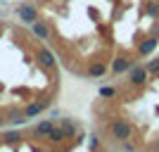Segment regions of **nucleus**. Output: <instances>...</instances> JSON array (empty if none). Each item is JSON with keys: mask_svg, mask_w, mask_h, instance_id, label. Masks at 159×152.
<instances>
[{"mask_svg": "<svg viewBox=\"0 0 159 152\" xmlns=\"http://www.w3.org/2000/svg\"><path fill=\"white\" fill-rule=\"evenodd\" d=\"M107 133H109V138L114 140V143H124V140L133 138V124L128 119H114L109 121V126H107Z\"/></svg>", "mask_w": 159, "mask_h": 152, "instance_id": "obj_1", "label": "nucleus"}, {"mask_svg": "<svg viewBox=\"0 0 159 152\" xmlns=\"http://www.w3.org/2000/svg\"><path fill=\"white\" fill-rule=\"evenodd\" d=\"M147 79H150V74H147L145 64H135V67L131 69V71L126 74L128 86H133V88H143V86L147 83Z\"/></svg>", "mask_w": 159, "mask_h": 152, "instance_id": "obj_2", "label": "nucleus"}, {"mask_svg": "<svg viewBox=\"0 0 159 152\" xmlns=\"http://www.w3.org/2000/svg\"><path fill=\"white\" fill-rule=\"evenodd\" d=\"M133 67H135V60H133V57L119 55V57H114V60L109 62V71H112L114 76H121V74H128Z\"/></svg>", "mask_w": 159, "mask_h": 152, "instance_id": "obj_3", "label": "nucleus"}, {"mask_svg": "<svg viewBox=\"0 0 159 152\" xmlns=\"http://www.w3.org/2000/svg\"><path fill=\"white\" fill-rule=\"evenodd\" d=\"M55 124H57V121L50 119V117H48V119H40L38 124L31 126V138L33 140H48V136H50V131L55 128Z\"/></svg>", "mask_w": 159, "mask_h": 152, "instance_id": "obj_4", "label": "nucleus"}, {"mask_svg": "<svg viewBox=\"0 0 159 152\" xmlns=\"http://www.w3.org/2000/svg\"><path fill=\"white\" fill-rule=\"evenodd\" d=\"M50 105H52L50 98H40V100H31V102H29L26 107H21V109H24V117H26V119H36V117L43 114Z\"/></svg>", "mask_w": 159, "mask_h": 152, "instance_id": "obj_5", "label": "nucleus"}, {"mask_svg": "<svg viewBox=\"0 0 159 152\" xmlns=\"http://www.w3.org/2000/svg\"><path fill=\"white\" fill-rule=\"evenodd\" d=\"M17 17L21 19V24H33L36 19H40L38 17V7L31 5V2H21V5H17Z\"/></svg>", "mask_w": 159, "mask_h": 152, "instance_id": "obj_6", "label": "nucleus"}, {"mask_svg": "<svg viewBox=\"0 0 159 152\" xmlns=\"http://www.w3.org/2000/svg\"><path fill=\"white\" fill-rule=\"evenodd\" d=\"M36 62H38L43 69H50V71H52L55 67H57V55H55L50 48H38V50H36Z\"/></svg>", "mask_w": 159, "mask_h": 152, "instance_id": "obj_7", "label": "nucleus"}, {"mask_svg": "<svg viewBox=\"0 0 159 152\" xmlns=\"http://www.w3.org/2000/svg\"><path fill=\"white\" fill-rule=\"evenodd\" d=\"M29 29H31V33L38 40H43V43H50V38H52V29H50V24L43 21V19H36L33 24H29Z\"/></svg>", "mask_w": 159, "mask_h": 152, "instance_id": "obj_8", "label": "nucleus"}, {"mask_svg": "<svg viewBox=\"0 0 159 152\" xmlns=\"http://www.w3.org/2000/svg\"><path fill=\"white\" fill-rule=\"evenodd\" d=\"M57 126H60L62 131H64L66 138H74V136H81V124L76 119H71V117H62L60 121H57Z\"/></svg>", "mask_w": 159, "mask_h": 152, "instance_id": "obj_9", "label": "nucleus"}, {"mask_svg": "<svg viewBox=\"0 0 159 152\" xmlns=\"http://www.w3.org/2000/svg\"><path fill=\"white\" fill-rule=\"evenodd\" d=\"M157 48H159V36H147L138 43V55L140 57H150Z\"/></svg>", "mask_w": 159, "mask_h": 152, "instance_id": "obj_10", "label": "nucleus"}, {"mask_svg": "<svg viewBox=\"0 0 159 152\" xmlns=\"http://www.w3.org/2000/svg\"><path fill=\"white\" fill-rule=\"evenodd\" d=\"M107 69H109V64H107V62L95 60V62H90V64H88L86 76H88V79H102V76L107 74Z\"/></svg>", "mask_w": 159, "mask_h": 152, "instance_id": "obj_11", "label": "nucleus"}, {"mask_svg": "<svg viewBox=\"0 0 159 152\" xmlns=\"http://www.w3.org/2000/svg\"><path fill=\"white\" fill-rule=\"evenodd\" d=\"M26 121H29V119L24 117V109H17V107L7 109V114H5V124H12V126H24Z\"/></svg>", "mask_w": 159, "mask_h": 152, "instance_id": "obj_12", "label": "nucleus"}, {"mask_svg": "<svg viewBox=\"0 0 159 152\" xmlns=\"http://www.w3.org/2000/svg\"><path fill=\"white\" fill-rule=\"evenodd\" d=\"M145 17L159 19V0H147L145 2Z\"/></svg>", "mask_w": 159, "mask_h": 152, "instance_id": "obj_13", "label": "nucleus"}, {"mask_svg": "<svg viewBox=\"0 0 159 152\" xmlns=\"http://www.w3.org/2000/svg\"><path fill=\"white\" fill-rule=\"evenodd\" d=\"M21 138H24V136H21L19 131H14V128H12V131H5V133H2V140H5L7 145H17Z\"/></svg>", "mask_w": 159, "mask_h": 152, "instance_id": "obj_14", "label": "nucleus"}, {"mask_svg": "<svg viewBox=\"0 0 159 152\" xmlns=\"http://www.w3.org/2000/svg\"><path fill=\"white\" fill-rule=\"evenodd\" d=\"M98 95L102 100H114V98H116V88H114V86H100Z\"/></svg>", "mask_w": 159, "mask_h": 152, "instance_id": "obj_15", "label": "nucleus"}, {"mask_svg": "<svg viewBox=\"0 0 159 152\" xmlns=\"http://www.w3.org/2000/svg\"><path fill=\"white\" fill-rule=\"evenodd\" d=\"M145 69H147V74H150V79H157L159 76V57H152L150 62H145Z\"/></svg>", "mask_w": 159, "mask_h": 152, "instance_id": "obj_16", "label": "nucleus"}, {"mask_svg": "<svg viewBox=\"0 0 159 152\" xmlns=\"http://www.w3.org/2000/svg\"><path fill=\"white\" fill-rule=\"evenodd\" d=\"M88 152H100V136L98 133L88 136Z\"/></svg>", "mask_w": 159, "mask_h": 152, "instance_id": "obj_17", "label": "nucleus"}, {"mask_svg": "<svg viewBox=\"0 0 159 152\" xmlns=\"http://www.w3.org/2000/svg\"><path fill=\"white\" fill-rule=\"evenodd\" d=\"M119 145H121V152H135V143H133L131 138L124 140V143H119Z\"/></svg>", "mask_w": 159, "mask_h": 152, "instance_id": "obj_18", "label": "nucleus"}, {"mask_svg": "<svg viewBox=\"0 0 159 152\" xmlns=\"http://www.w3.org/2000/svg\"><path fill=\"white\" fill-rule=\"evenodd\" d=\"M2 126H5V117H2V114H0V128H2Z\"/></svg>", "mask_w": 159, "mask_h": 152, "instance_id": "obj_19", "label": "nucleus"}, {"mask_svg": "<svg viewBox=\"0 0 159 152\" xmlns=\"http://www.w3.org/2000/svg\"><path fill=\"white\" fill-rule=\"evenodd\" d=\"M0 2H2V0H0Z\"/></svg>", "mask_w": 159, "mask_h": 152, "instance_id": "obj_20", "label": "nucleus"}, {"mask_svg": "<svg viewBox=\"0 0 159 152\" xmlns=\"http://www.w3.org/2000/svg\"><path fill=\"white\" fill-rule=\"evenodd\" d=\"M135 152H138V150H135Z\"/></svg>", "mask_w": 159, "mask_h": 152, "instance_id": "obj_21", "label": "nucleus"}]
</instances>
